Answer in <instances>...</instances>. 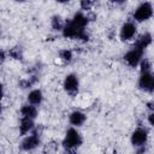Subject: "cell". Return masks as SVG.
<instances>
[{
	"label": "cell",
	"instance_id": "cell-5",
	"mask_svg": "<svg viewBox=\"0 0 154 154\" xmlns=\"http://www.w3.org/2000/svg\"><path fill=\"white\" fill-rule=\"evenodd\" d=\"M63 89L70 97H76L79 93V78L75 72L67 73L63 79Z\"/></svg>",
	"mask_w": 154,
	"mask_h": 154
},
{
	"label": "cell",
	"instance_id": "cell-21",
	"mask_svg": "<svg viewBox=\"0 0 154 154\" xmlns=\"http://www.w3.org/2000/svg\"><path fill=\"white\" fill-rule=\"evenodd\" d=\"M94 0H79V11L87 13L90 12L94 7Z\"/></svg>",
	"mask_w": 154,
	"mask_h": 154
},
{
	"label": "cell",
	"instance_id": "cell-9",
	"mask_svg": "<svg viewBox=\"0 0 154 154\" xmlns=\"http://www.w3.org/2000/svg\"><path fill=\"white\" fill-rule=\"evenodd\" d=\"M137 88L147 94H153L154 91V76L153 72L149 73H140L137 79Z\"/></svg>",
	"mask_w": 154,
	"mask_h": 154
},
{
	"label": "cell",
	"instance_id": "cell-27",
	"mask_svg": "<svg viewBox=\"0 0 154 154\" xmlns=\"http://www.w3.org/2000/svg\"><path fill=\"white\" fill-rule=\"evenodd\" d=\"M55 2H58V4H61V5H64V4H69L71 0H54Z\"/></svg>",
	"mask_w": 154,
	"mask_h": 154
},
{
	"label": "cell",
	"instance_id": "cell-12",
	"mask_svg": "<svg viewBox=\"0 0 154 154\" xmlns=\"http://www.w3.org/2000/svg\"><path fill=\"white\" fill-rule=\"evenodd\" d=\"M35 119L31 118H26V117H20L19 119V124H18V131H19V136H25L29 132H31L35 129Z\"/></svg>",
	"mask_w": 154,
	"mask_h": 154
},
{
	"label": "cell",
	"instance_id": "cell-20",
	"mask_svg": "<svg viewBox=\"0 0 154 154\" xmlns=\"http://www.w3.org/2000/svg\"><path fill=\"white\" fill-rule=\"evenodd\" d=\"M137 67L140 70V73H149V72H153V65H152V61L148 58H142Z\"/></svg>",
	"mask_w": 154,
	"mask_h": 154
},
{
	"label": "cell",
	"instance_id": "cell-30",
	"mask_svg": "<svg viewBox=\"0 0 154 154\" xmlns=\"http://www.w3.org/2000/svg\"><path fill=\"white\" fill-rule=\"evenodd\" d=\"M94 1H97V0H94Z\"/></svg>",
	"mask_w": 154,
	"mask_h": 154
},
{
	"label": "cell",
	"instance_id": "cell-2",
	"mask_svg": "<svg viewBox=\"0 0 154 154\" xmlns=\"http://www.w3.org/2000/svg\"><path fill=\"white\" fill-rule=\"evenodd\" d=\"M61 36L65 38H71V40H77L79 42H88L90 40V34L88 32L87 28H77L75 26L69 19L65 20V25L61 30Z\"/></svg>",
	"mask_w": 154,
	"mask_h": 154
},
{
	"label": "cell",
	"instance_id": "cell-29",
	"mask_svg": "<svg viewBox=\"0 0 154 154\" xmlns=\"http://www.w3.org/2000/svg\"><path fill=\"white\" fill-rule=\"evenodd\" d=\"M2 111H4V108H2V105H1V102H0V117H1V114H2Z\"/></svg>",
	"mask_w": 154,
	"mask_h": 154
},
{
	"label": "cell",
	"instance_id": "cell-22",
	"mask_svg": "<svg viewBox=\"0 0 154 154\" xmlns=\"http://www.w3.org/2000/svg\"><path fill=\"white\" fill-rule=\"evenodd\" d=\"M153 117H154V111H148V112H147V123H148V125H149L150 128L154 125Z\"/></svg>",
	"mask_w": 154,
	"mask_h": 154
},
{
	"label": "cell",
	"instance_id": "cell-16",
	"mask_svg": "<svg viewBox=\"0 0 154 154\" xmlns=\"http://www.w3.org/2000/svg\"><path fill=\"white\" fill-rule=\"evenodd\" d=\"M40 81V75H28L26 77L18 81V88L20 89H31Z\"/></svg>",
	"mask_w": 154,
	"mask_h": 154
},
{
	"label": "cell",
	"instance_id": "cell-14",
	"mask_svg": "<svg viewBox=\"0 0 154 154\" xmlns=\"http://www.w3.org/2000/svg\"><path fill=\"white\" fill-rule=\"evenodd\" d=\"M69 20L77 28H88L89 25V19L87 17V13L82 12V11H78V12H75L73 16L71 18H69Z\"/></svg>",
	"mask_w": 154,
	"mask_h": 154
},
{
	"label": "cell",
	"instance_id": "cell-26",
	"mask_svg": "<svg viewBox=\"0 0 154 154\" xmlns=\"http://www.w3.org/2000/svg\"><path fill=\"white\" fill-rule=\"evenodd\" d=\"M146 106H147V109H148V111H154V107H153V101H152V100H150V101H148Z\"/></svg>",
	"mask_w": 154,
	"mask_h": 154
},
{
	"label": "cell",
	"instance_id": "cell-19",
	"mask_svg": "<svg viewBox=\"0 0 154 154\" xmlns=\"http://www.w3.org/2000/svg\"><path fill=\"white\" fill-rule=\"evenodd\" d=\"M58 58L63 64L69 65V64L72 63V60L75 58V54H73V51L70 49V48H61V49L58 51Z\"/></svg>",
	"mask_w": 154,
	"mask_h": 154
},
{
	"label": "cell",
	"instance_id": "cell-24",
	"mask_svg": "<svg viewBox=\"0 0 154 154\" xmlns=\"http://www.w3.org/2000/svg\"><path fill=\"white\" fill-rule=\"evenodd\" d=\"M109 2L116 5V6H123L128 2V0H109Z\"/></svg>",
	"mask_w": 154,
	"mask_h": 154
},
{
	"label": "cell",
	"instance_id": "cell-11",
	"mask_svg": "<svg viewBox=\"0 0 154 154\" xmlns=\"http://www.w3.org/2000/svg\"><path fill=\"white\" fill-rule=\"evenodd\" d=\"M152 42H153L152 34L149 31H144L143 34H141V35H138V36L135 37V42H134L132 46L146 52V49L152 45Z\"/></svg>",
	"mask_w": 154,
	"mask_h": 154
},
{
	"label": "cell",
	"instance_id": "cell-17",
	"mask_svg": "<svg viewBox=\"0 0 154 154\" xmlns=\"http://www.w3.org/2000/svg\"><path fill=\"white\" fill-rule=\"evenodd\" d=\"M65 20L60 14H53L49 19V25H51V29L54 31V32H61L64 25H65Z\"/></svg>",
	"mask_w": 154,
	"mask_h": 154
},
{
	"label": "cell",
	"instance_id": "cell-13",
	"mask_svg": "<svg viewBox=\"0 0 154 154\" xmlns=\"http://www.w3.org/2000/svg\"><path fill=\"white\" fill-rule=\"evenodd\" d=\"M43 99H45L43 91L40 88H31L26 94V102L37 107L43 102Z\"/></svg>",
	"mask_w": 154,
	"mask_h": 154
},
{
	"label": "cell",
	"instance_id": "cell-18",
	"mask_svg": "<svg viewBox=\"0 0 154 154\" xmlns=\"http://www.w3.org/2000/svg\"><path fill=\"white\" fill-rule=\"evenodd\" d=\"M7 55H8V58H11L12 60L23 61V60H24V49H23L22 46L16 45V46L11 47V48L7 51Z\"/></svg>",
	"mask_w": 154,
	"mask_h": 154
},
{
	"label": "cell",
	"instance_id": "cell-25",
	"mask_svg": "<svg viewBox=\"0 0 154 154\" xmlns=\"http://www.w3.org/2000/svg\"><path fill=\"white\" fill-rule=\"evenodd\" d=\"M4 95H5V90H4V84L0 82V102L2 101L4 99Z\"/></svg>",
	"mask_w": 154,
	"mask_h": 154
},
{
	"label": "cell",
	"instance_id": "cell-10",
	"mask_svg": "<svg viewBox=\"0 0 154 154\" xmlns=\"http://www.w3.org/2000/svg\"><path fill=\"white\" fill-rule=\"evenodd\" d=\"M67 120H69V124L71 126H75V128H81L87 122V114L81 111V109H73L69 113L67 116Z\"/></svg>",
	"mask_w": 154,
	"mask_h": 154
},
{
	"label": "cell",
	"instance_id": "cell-28",
	"mask_svg": "<svg viewBox=\"0 0 154 154\" xmlns=\"http://www.w3.org/2000/svg\"><path fill=\"white\" fill-rule=\"evenodd\" d=\"M14 2H18V4H23V2H25L26 0H13Z\"/></svg>",
	"mask_w": 154,
	"mask_h": 154
},
{
	"label": "cell",
	"instance_id": "cell-8",
	"mask_svg": "<svg viewBox=\"0 0 154 154\" xmlns=\"http://www.w3.org/2000/svg\"><path fill=\"white\" fill-rule=\"evenodd\" d=\"M143 55H144V51H142V49H140V48H136V47L131 46V47L124 53V55H123V60H124V63H125L129 67H131V69H136V67L138 66L141 59L143 58Z\"/></svg>",
	"mask_w": 154,
	"mask_h": 154
},
{
	"label": "cell",
	"instance_id": "cell-3",
	"mask_svg": "<svg viewBox=\"0 0 154 154\" xmlns=\"http://www.w3.org/2000/svg\"><path fill=\"white\" fill-rule=\"evenodd\" d=\"M41 143H42L41 132L35 126V129L31 132L23 136V140L19 143V149L23 152H32V150L37 149L41 146Z\"/></svg>",
	"mask_w": 154,
	"mask_h": 154
},
{
	"label": "cell",
	"instance_id": "cell-15",
	"mask_svg": "<svg viewBox=\"0 0 154 154\" xmlns=\"http://www.w3.org/2000/svg\"><path fill=\"white\" fill-rule=\"evenodd\" d=\"M19 114L20 117H26V118H31V119H36L38 116V109L37 106H34L29 102H25L20 106L19 108Z\"/></svg>",
	"mask_w": 154,
	"mask_h": 154
},
{
	"label": "cell",
	"instance_id": "cell-1",
	"mask_svg": "<svg viewBox=\"0 0 154 154\" xmlns=\"http://www.w3.org/2000/svg\"><path fill=\"white\" fill-rule=\"evenodd\" d=\"M82 144H83V136L79 132L78 128H75V126L67 128L61 141V147L64 152L75 153L82 147Z\"/></svg>",
	"mask_w": 154,
	"mask_h": 154
},
{
	"label": "cell",
	"instance_id": "cell-4",
	"mask_svg": "<svg viewBox=\"0 0 154 154\" xmlns=\"http://www.w3.org/2000/svg\"><path fill=\"white\" fill-rule=\"evenodd\" d=\"M153 4L150 1H142L132 12V20L136 23H144L153 17Z\"/></svg>",
	"mask_w": 154,
	"mask_h": 154
},
{
	"label": "cell",
	"instance_id": "cell-6",
	"mask_svg": "<svg viewBox=\"0 0 154 154\" xmlns=\"http://www.w3.org/2000/svg\"><path fill=\"white\" fill-rule=\"evenodd\" d=\"M149 140V129L147 126H137L130 135V144L135 148L147 146Z\"/></svg>",
	"mask_w": 154,
	"mask_h": 154
},
{
	"label": "cell",
	"instance_id": "cell-7",
	"mask_svg": "<svg viewBox=\"0 0 154 154\" xmlns=\"http://www.w3.org/2000/svg\"><path fill=\"white\" fill-rule=\"evenodd\" d=\"M118 36L122 42H129L135 40V37L137 36V23L134 22L132 19L124 22L119 28Z\"/></svg>",
	"mask_w": 154,
	"mask_h": 154
},
{
	"label": "cell",
	"instance_id": "cell-23",
	"mask_svg": "<svg viewBox=\"0 0 154 154\" xmlns=\"http://www.w3.org/2000/svg\"><path fill=\"white\" fill-rule=\"evenodd\" d=\"M7 58H8L7 52H6L5 49H1V48H0V65L5 64V61H6Z\"/></svg>",
	"mask_w": 154,
	"mask_h": 154
}]
</instances>
